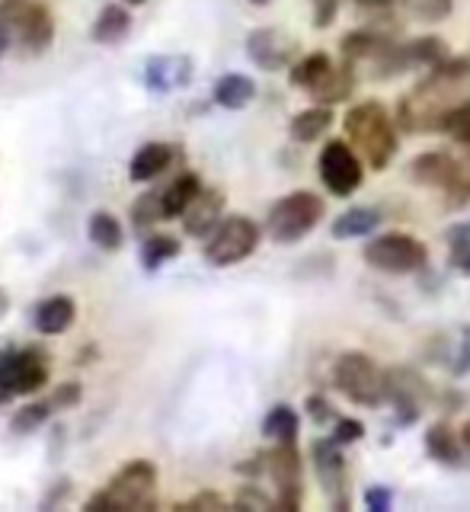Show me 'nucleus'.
<instances>
[{"label":"nucleus","mask_w":470,"mask_h":512,"mask_svg":"<svg viewBox=\"0 0 470 512\" xmlns=\"http://www.w3.org/2000/svg\"><path fill=\"white\" fill-rule=\"evenodd\" d=\"M250 4H253V7H269L272 0H250Z\"/></svg>","instance_id":"52"},{"label":"nucleus","mask_w":470,"mask_h":512,"mask_svg":"<svg viewBox=\"0 0 470 512\" xmlns=\"http://www.w3.org/2000/svg\"><path fill=\"white\" fill-rule=\"evenodd\" d=\"M269 477L275 484V509L298 512L304 500V461L298 442H275V448H269Z\"/></svg>","instance_id":"12"},{"label":"nucleus","mask_w":470,"mask_h":512,"mask_svg":"<svg viewBox=\"0 0 470 512\" xmlns=\"http://www.w3.org/2000/svg\"><path fill=\"white\" fill-rule=\"evenodd\" d=\"M176 509H189V512H221V509H231V503L224 500L218 490H199L196 496H189L186 503H176Z\"/></svg>","instance_id":"37"},{"label":"nucleus","mask_w":470,"mask_h":512,"mask_svg":"<svg viewBox=\"0 0 470 512\" xmlns=\"http://www.w3.org/2000/svg\"><path fill=\"white\" fill-rule=\"evenodd\" d=\"M259 240H263V228H259L253 218L228 215V218H221L218 228L205 237L202 256L208 266L228 269V266H237L247 260V256L259 247Z\"/></svg>","instance_id":"6"},{"label":"nucleus","mask_w":470,"mask_h":512,"mask_svg":"<svg viewBox=\"0 0 470 512\" xmlns=\"http://www.w3.org/2000/svg\"><path fill=\"white\" fill-rule=\"evenodd\" d=\"M48 356L36 346L0 349V404L13 397L39 394L48 384Z\"/></svg>","instance_id":"7"},{"label":"nucleus","mask_w":470,"mask_h":512,"mask_svg":"<svg viewBox=\"0 0 470 512\" xmlns=\"http://www.w3.org/2000/svg\"><path fill=\"white\" fill-rule=\"evenodd\" d=\"M157 487H160V474L157 464L151 458H132L125 461L122 468L109 477V496L116 500V512L119 509H132V512H148L157 509Z\"/></svg>","instance_id":"8"},{"label":"nucleus","mask_w":470,"mask_h":512,"mask_svg":"<svg viewBox=\"0 0 470 512\" xmlns=\"http://www.w3.org/2000/svg\"><path fill=\"white\" fill-rule=\"evenodd\" d=\"M451 55V48L442 36H419L413 42H397L391 52L381 55L378 61H371V74L375 77H397L416 68H435L439 61Z\"/></svg>","instance_id":"11"},{"label":"nucleus","mask_w":470,"mask_h":512,"mask_svg":"<svg viewBox=\"0 0 470 512\" xmlns=\"http://www.w3.org/2000/svg\"><path fill=\"white\" fill-rule=\"evenodd\" d=\"M330 68H333V58L327 52H311V55H304L291 64V84H295L298 90L311 93L320 80L330 74Z\"/></svg>","instance_id":"31"},{"label":"nucleus","mask_w":470,"mask_h":512,"mask_svg":"<svg viewBox=\"0 0 470 512\" xmlns=\"http://www.w3.org/2000/svg\"><path fill=\"white\" fill-rule=\"evenodd\" d=\"M327 215V202L311 189H295L282 196L279 202H272L266 215V234L275 244H298L311 234L317 224Z\"/></svg>","instance_id":"3"},{"label":"nucleus","mask_w":470,"mask_h":512,"mask_svg":"<svg viewBox=\"0 0 470 512\" xmlns=\"http://www.w3.org/2000/svg\"><path fill=\"white\" fill-rule=\"evenodd\" d=\"M397 36H400V23H375L346 32L339 48H343V55L349 61H378L397 45Z\"/></svg>","instance_id":"15"},{"label":"nucleus","mask_w":470,"mask_h":512,"mask_svg":"<svg viewBox=\"0 0 470 512\" xmlns=\"http://www.w3.org/2000/svg\"><path fill=\"white\" fill-rule=\"evenodd\" d=\"M467 164H470V160H467Z\"/></svg>","instance_id":"55"},{"label":"nucleus","mask_w":470,"mask_h":512,"mask_svg":"<svg viewBox=\"0 0 470 512\" xmlns=\"http://www.w3.org/2000/svg\"><path fill=\"white\" fill-rule=\"evenodd\" d=\"M231 509H240V512H263V509H275V500H269V496L259 490V487H243V490H237Z\"/></svg>","instance_id":"38"},{"label":"nucleus","mask_w":470,"mask_h":512,"mask_svg":"<svg viewBox=\"0 0 470 512\" xmlns=\"http://www.w3.org/2000/svg\"><path fill=\"white\" fill-rule=\"evenodd\" d=\"M176 160V148L167 141H148L135 151L132 164H128V176L135 183H154L160 173H167V167Z\"/></svg>","instance_id":"19"},{"label":"nucleus","mask_w":470,"mask_h":512,"mask_svg":"<svg viewBox=\"0 0 470 512\" xmlns=\"http://www.w3.org/2000/svg\"><path fill=\"white\" fill-rule=\"evenodd\" d=\"M304 410H307V416H311V423H317V426H327V423H336V410H333V404L323 394H311L304 400Z\"/></svg>","instance_id":"41"},{"label":"nucleus","mask_w":470,"mask_h":512,"mask_svg":"<svg viewBox=\"0 0 470 512\" xmlns=\"http://www.w3.org/2000/svg\"><path fill=\"white\" fill-rule=\"evenodd\" d=\"M132 26H135V20H132V10H128V4H109L93 20L90 39L100 42V45H119V42H125L128 36H132Z\"/></svg>","instance_id":"23"},{"label":"nucleus","mask_w":470,"mask_h":512,"mask_svg":"<svg viewBox=\"0 0 470 512\" xmlns=\"http://www.w3.org/2000/svg\"><path fill=\"white\" fill-rule=\"evenodd\" d=\"M317 173H320V183L327 186L330 196L349 199V196L359 192V186L365 180L362 154L355 151L349 141L333 138V141L323 144V151L317 157Z\"/></svg>","instance_id":"9"},{"label":"nucleus","mask_w":470,"mask_h":512,"mask_svg":"<svg viewBox=\"0 0 470 512\" xmlns=\"http://www.w3.org/2000/svg\"><path fill=\"white\" fill-rule=\"evenodd\" d=\"M253 96H256L253 77L240 74V71L221 74V77L215 80V90H212V100H215L221 109H243V106H250Z\"/></svg>","instance_id":"27"},{"label":"nucleus","mask_w":470,"mask_h":512,"mask_svg":"<svg viewBox=\"0 0 470 512\" xmlns=\"http://www.w3.org/2000/svg\"><path fill=\"white\" fill-rule=\"evenodd\" d=\"M71 480L68 477H61V480H55V487H52V493H48L45 496V500H42V509H55L61 500H64V496H71Z\"/></svg>","instance_id":"48"},{"label":"nucleus","mask_w":470,"mask_h":512,"mask_svg":"<svg viewBox=\"0 0 470 512\" xmlns=\"http://www.w3.org/2000/svg\"><path fill=\"white\" fill-rule=\"evenodd\" d=\"M192 80V58L189 55H154L144 64V84L157 93L180 90Z\"/></svg>","instance_id":"17"},{"label":"nucleus","mask_w":470,"mask_h":512,"mask_svg":"<svg viewBox=\"0 0 470 512\" xmlns=\"http://www.w3.org/2000/svg\"><path fill=\"white\" fill-rule=\"evenodd\" d=\"M381 221H384L381 208H375V205H352V208H346V212L330 224V234H333V240L371 237L381 228Z\"/></svg>","instance_id":"22"},{"label":"nucleus","mask_w":470,"mask_h":512,"mask_svg":"<svg viewBox=\"0 0 470 512\" xmlns=\"http://www.w3.org/2000/svg\"><path fill=\"white\" fill-rule=\"evenodd\" d=\"M314 458V477L320 490L330 496L333 509H349V471H346V455L343 445L333 439H314L311 445Z\"/></svg>","instance_id":"13"},{"label":"nucleus","mask_w":470,"mask_h":512,"mask_svg":"<svg viewBox=\"0 0 470 512\" xmlns=\"http://www.w3.org/2000/svg\"><path fill=\"white\" fill-rule=\"evenodd\" d=\"M74 320H77V304L68 295L45 298L36 304V311H32V327H36V333H42V336H58L68 330Z\"/></svg>","instance_id":"21"},{"label":"nucleus","mask_w":470,"mask_h":512,"mask_svg":"<svg viewBox=\"0 0 470 512\" xmlns=\"http://www.w3.org/2000/svg\"><path fill=\"white\" fill-rule=\"evenodd\" d=\"M448 247H451V266H455L461 276H470V237L461 228H451Z\"/></svg>","instance_id":"36"},{"label":"nucleus","mask_w":470,"mask_h":512,"mask_svg":"<svg viewBox=\"0 0 470 512\" xmlns=\"http://www.w3.org/2000/svg\"><path fill=\"white\" fill-rule=\"evenodd\" d=\"M247 55L266 74L285 71L298 61V39H291L279 26H259L247 36Z\"/></svg>","instance_id":"14"},{"label":"nucleus","mask_w":470,"mask_h":512,"mask_svg":"<svg viewBox=\"0 0 470 512\" xmlns=\"http://www.w3.org/2000/svg\"><path fill=\"white\" fill-rule=\"evenodd\" d=\"M365 263L384 276H413V272H423L429 266V247L403 231L378 234L365 244Z\"/></svg>","instance_id":"5"},{"label":"nucleus","mask_w":470,"mask_h":512,"mask_svg":"<svg viewBox=\"0 0 470 512\" xmlns=\"http://www.w3.org/2000/svg\"><path fill=\"white\" fill-rule=\"evenodd\" d=\"M461 445H464V464H470V420L461 426Z\"/></svg>","instance_id":"49"},{"label":"nucleus","mask_w":470,"mask_h":512,"mask_svg":"<svg viewBox=\"0 0 470 512\" xmlns=\"http://www.w3.org/2000/svg\"><path fill=\"white\" fill-rule=\"evenodd\" d=\"M461 170V160H455L448 151H426V154H419L413 164H410V180L416 186H426V189H445L451 180L458 176Z\"/></svg>","instance_id":"18"},{"label":"nucleus","mask_w":470,"mask_h":512,"mask_svg":"<svg viewBox=\"0 0 470 512\" xmlns=\"http://www.w3.org/2000/svg\"><path fill=\"white\" fill-rule=\"evenodd\" d=\"M87 237H90L100 250L116 253V250H122V244H125V228H122V221H119L116 215H109V212H93V215L87 218Z\"/></svg>","instance_id":"30"},{"label":"nucleus","mask_w":470,"mask_h":512,"mask_svg":"<svg viewBox=\"0 0 470 512\" xmlns=\"http://www.w3.org/2000/svg\"><path fill=\"white\" fill-rule=\"evenodd\" d=\"M157 221H164V199H160V189H148L132 205V224L141 234H148Z\"/></svg>","instance_id":"33"},{"label":"nucleus","mask_w":470,"mask_h":512,"mask_svg":"<svg viewBox=\"0 0 470 512\" xmlns=\"http://www.w3.org/2000/svg\"><path fill=\"white\" fill-rule=\"evenodd\" d=\"M314 7V26L317 29H330L339 16V0H311Z\"/></svg>","instance_id":"44"},{"label":"nucleus","mask_w":470,"mask_h":512,"mask_svg":"<svg viewBox=\"0 0 470 512\" xmlns=\"http://www.w3.org/2000/svg\"><path fill=\"white\" fill-rule=\"evenodd\" d=\"M224 205H228V196H224L221 189L215 186H202V192L196 199H192V205L183 212V231L189 237H208L212 234L221 218H224Z\"/></svg>","instance_id":"16"},{"label":"nucleus","mask_w":470,"mask_h":512,"mask_svg":"<svg viewBox=\"0 0 470 512\" xmlns=\"http://www.w3.org/2000/svg\"><path fill=\"white\" fill-rule=\"evenodd\" d=\"M80 397H84V388H80L77 381H64L52 394H48V404H52L55 410H71L80 404Z\"/></svg>","instance_id":"40"},{"label":"nucleus","mask_w":470,"mask_h":512,"mask_svg":"<svg viewBox=\"0 0 470 512\" xmlns=\"http://www.w3.org/2000/svg\"><path fill=\"white\" fill-rule=\"evenodd\" d=\"M122 4H128V7H141L144 0H122Z\"/></svg>","instance_id":"53"},{"label":"nucleus","mask_w":470,"mask_h":512,"mask_svg":"<svg viewBox=\"0 0 470 512\" xmlns=\"http://www.w3.org/2000/svg\"><path fill=\"white\" fill-rule=\"evenodd\" d=\"M343 132L375 173L391 167V160L400 151V125L381 100H362L349 106Z\"/></svg>","instance_id":"1"},{"label":"nucleus","mask_w":470,"mask_h":512,"mask_svg":"<svg viewBox=\"0 0 470 512\" xmlns=\"http://www.w3.org/2000/svg\"><path fill=\"white\" fill-rule=\"evenodd\" d=\"M384 388H387V404H394V410L400 413V423H416L435 397L429 378L423 372H416L413 365L384 368Z\"/></svg>","instance_id":"10"},{"label":"nucleus","mask_w":470,"mask_h":512,"mask_svg":"<svg viewBox=\"0 0 470 512\" xmlns=\"http://www.w3.org/2000/svg\"><path fill=\"white\" fill-rule=\"evenodd\" d=\"M439 132L455 138L458 144H470V100H458L445 112L439 122Z\"/></svg>","instance_id":"34"},{"label":"nucleus","mask_w":470,"mask_h":512,"mask_svg":"<svg viewBox=\"0 0 470 512\" xmlns=\"http://www.w3.org/2000/svg\"><path fill=\"white\" fill-rule=\"evenodd\" d=\"M333 442H339V445H355L359 439H365V426L355 420V416H339V420L333 423V436H330Z\"/></svg>","instance_id":"39"},{"label":"nucleus","mask_w":470,"mask_h":512,"mask_svg":"<svg viewBox=\"0 0 470 512\" xmlns=\"http://www.w3.org/2000/svg\"><path fill=\"white\" fill-rule=\"evenodd\" d=\"M362 10H371V13H381V16H387V13H397L400 7H410L413 0H355Z\"/></svg>","instance_id":"46"},{"label":"nucleus","mask_w":470,"mask_h":512,"mask_svg":"<svg viewBox=\"0 0 470 512\" xmlns=\"http://www.w3.org/2000/svg\"><path fill=\"white\" fill-rule=\"evenodd\" d=\"M451 375L455 378H467L470 375V324L461 330V343L451 356Z\"/></svg>","instance_id":"43"},{"label":"nucleus","mask_w":470,"mask_h":512,"mask_svg":"<svg viewBox=\"0 0 470 512\" xmlns=\"http://www.w3.org/2000/svg\"><path fill=\"white\" fill-rule=\"evenodd\" d=\"M301 432V416L291 404H275L263 416V436L272 442H298Z\"/></svg>","instance_id":"29"},{"label":"nucleus","mask_w":470,"mask_h":512,"mask_svg":"<svg viewBox=\"0 0 470 512\" xmlns=\"http://www.w3.org/2000/svg\"><path fill=\"white\" fill-rule=\"evenodd\" d=\"M362 500H365V509H371V512H387L394 506V490L384 484H371V487H365Z\"/></svg>","instance_id":"42"},{"label":"nucleus","mask_w":470,"mask_h":512,"mask_svg":"<svg viewBox=\"0 0 470 512\" xmlns=\"http://www.w3.org/2000/svg\"><path fill=\"white\" fill-rule=\"evenodd\" d=\"M426 455L435 464H445V468H461V464H464L461 429H455L448 420L432 423L426 429Z\"/></svg>","instance_id":"20"},{"label":"nucleus","mask_w":470,"mask_h":512,"mask_svg":"<svg viewBox=\"0 0 470 512\" xmlns=\"http://www.w3.org/2000/svg\"><path fill=\"white\" fill-rule=\"evenodd\" d=\"M458 228H461V231H464V234L470 237V221H464V224H458Z\"/></svg>","instance_id":"54"},{"label":"nucleus","mask_w":470,"mask_h":512,"mask_svg":"<svg viewBox=\"0 0 470 512\" xmlns=\"http://www.w3.org/2000/svg\"><path fill=\"white\" fill-rule=\"evenodd\" d=\"M10 314V295L0 288V324H4V317Z\"/></svg>","instance_id":"51"},{"label":"nucleus","mask_w":470,"mask_h":512,"mask_svg":"<svg viewBox=\"0 0 470 512\" xmlns=\"http://www.w3.org/2000/svg\"><path fill=\"white\" fill-rule=\"evenodd\" d=\"M410 13L419 23H442L455 13V0H413Z\"/></svg>","instance_id":"35"},{"label":"nucleus","mask_w":470,"mask_h":512,"mask_svg":"<svg viewBox=\"0 0 470 512\" xmlns=\"http://www.w3.org/2000/svg\"><path fill=\"white\" fill-rule=\"evenodd\" d=\"M202 192V176L199 173H180L173 176V180L160 189V199H164V221H173V218H183V212L192 205V199H196Z\"/></svg>","instance_id":"26"},{"label":"nucleus","mask_w":470,"mask_h":512,"mask_svg":"<svg viewBox=\"0 0 470 512\" xmlns=\"http://www.w3.org/2000/svg\"><path fill=\"white\" fill-rule=\"evenodd\" d=\"M52 413H55V407L48 404V397L45 400H32V404H26V407H20L13 413L10 436H32V432L48 423V416H52Z\"/></svg>","instance_id":"32"},{"label":"nucleus","mask_w":470,"mask_h":512,"mask_svg":"<svg viewBox=\"0 0 470 512\" xmlns=\"http://www.w3.org/2000/svg\"><path fill=\"white\" fill-rule=\"evenodd\" d=\"M0 23L26 55H42L55 42V13L45 0H0Z\"/></svg>","instance_id":"4"},{"label":"nucleus","mask_w":470,"mask_h":512,"mask_svg":"<svg viewBox=\"0 0 470 512\" xmlns=\"http://www.w3.org/2000/svg\"><path fill=\"white\" fill-rule=\"evenodd\" d=\"M237 474H247V477H263V474H269V452H256L253 458L240 461L237 464Z\"/></svg>","instance_id":"45"},{"label":"nucleus","mask_w":470,"mask_h":512,"mask_svg":"<svg viewBox=\"0 0 470 512\" xmlns=\"http://www.w3.org/2000/svg\"><path fill=\"white\" fill-rule=\"evenodd\" d=\"M352 64H355V61H349V58H343L339 64H333L330 74L323 77L320 84L311 90L314 103H327V106H336V103H346V100H349L352 90H355V84H359V74H355Z\"/></svg>","instance_id":"25"},{"label":"nucleus","mask_w":470,"mask_h":512,"mask_svg":"<svg viewBox=\"0 0 470 512\" xmlns=\"http://www.w3.org/2000/svg\"><path fill=\"white\" fill-rule=\"evenodd\" d=\"M10 45H13V42H10V32H7L4 23H0V58L7 55V48H10Z\"/></svg>","instance_id":"50"},{"label":"nucleus","mask_w":470,"mask_h":512,"mask_svg":"<svg viewBox=\"0 0 470 512\" xmlns=\"http://www.w3.org/2000/svg\"><path fill=\"white\" fill-rule=\"evenodd\" d=\"M333 122H336V112L327 103H314V106L301 109L298 116L288 122V135L298 144H314L330 132Z\"/></svg>","instance_id":"24"},{"label":"nucleus","mask_w":470,"mask_h":512,"mask_svg":"<svg viewBox=\"0 0 470 512\" xmlns=\"http://www.w3.org/2000/svg\"><path fill=\"white\" fill-rule=\"evenodd\" d=\"M183 253V244L170 234H157V231H148L141 240V269L148 272H157L160 266H167L170 260Z\"/></svg>","instance_id":"28"},{"label":"nucleus","mask_w":470,"mask_h":512,"mask_svg":"<svg viewBox=\"0 0 470 512\" xmlns=\"http://www.w3.org/2000/svg\"><path fill=\"white\" fill-rule=\"evenodd\" d=\"M333 388L355 407L375 410L387 404L384 368L362 349H349L333 362Z\"/></svg>","instance_id":"2"},{"label":"nucleus","mask_w":470,"mask_h":512,"mask_svg":"<svg viewBox=\"0 0 470 512\" xmlns=\"http://www.w3.org/2000/svg\"><path fill=\"white\" fill-rule=\"evenodd\" d=\"M84 509L87 512H116V500L109 496V490L103 487V490H96L90 500L84 503Z\"/></svg>","instance_id":"47"}]
</instances>
